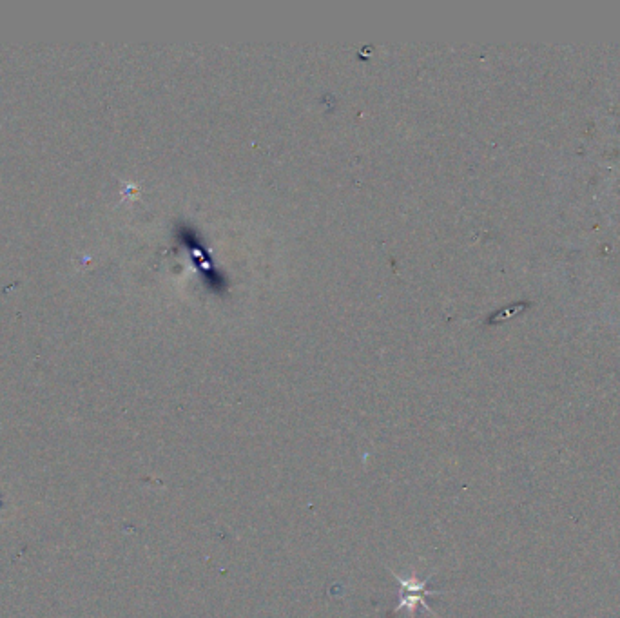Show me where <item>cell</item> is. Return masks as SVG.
Segmentation results:
<instances>
[{"label": "cell", "mask_w": 620, "mask_h": 618, "mask_svg": "<svg viewBox=\"0 0 620 618\" xmlns=\"http://www.w3.org/2000/svg\"><path fill=\"white\" fill-rule=\"evenodd\" d=\"M388 571L392 573L394 579L398 580L399 584V600L396 608L392 609V613L407 611L408 618H414L417 606H423L432 617H436L434 609L428 606V597H439L443 595V591L428 590V580L434 577V573L428 575L427 579H419L414 573L410 577H401L396 571Z\"/></svg>", "instance_id": "cell-1"}]
</instances>
